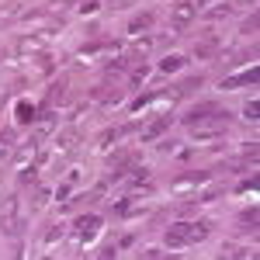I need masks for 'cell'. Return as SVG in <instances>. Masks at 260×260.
Segmentation results:
<instances>
[{"label": "cell", "instance_id": "2", "mask_svg": "<svg viewBox=\"0 0 260 260\" xmlns=\"http://www.w3.org/2000/svg\"><path fill=\"white\" fill-rule=\"evenodd\" d=\"M208 180H212V174H208V170H198V174H180V177L170 184V191H174V194H187V191L205 187Z\"/></svg>", "mask_w": 260, "mask_h": 260}, {"label": "cell", "instance_id": "20", "mask_svg": "<svg viewBox=\"0 0 260 260\" xmlns=\"http://www.w3.org/2000/svg\"><path fill=\"white\" fill-rule=\"evenodd\" d=\"M70 198H73V187H70V184H62L59 191H56V201H59V205H66Z\"/></svg>", "mask_w": 260, "mask_h": 260}, {"label": "cell", "instance_id": "15", "mask_svg": "<svg viewBox=\"0 0 260 260\" xmlns=\"http://www.w3.org/2000/svg\"><path fill=\"white\" fill-rule=\"evenodd\" d=\"M163 243H167V250H184V246H187V243L180 240L177 229H167V240H163Z\"/></svg>", "mask_w": 260, "mask_h": 260}, {"label": "cell", "instance_id": "23", "mask_svg": "<svg viewBox=\"0 0 260 260\" xmlns=\"http://www.w3.org/2000/svg\"><path fill=\"white\" fill-rule=\"evenodd\" d=\"M180 66V59H163V73H167V70H177Z\"/></svg>", "mask_w": 260, "mask_h": 260}, {"label": "cell", "instance_id": "12", "mask_svg": "<svg viewBox=\"0 0 260 260\" xmlns=\"http://www.w3.org/2000/svg\"><path fill=\"white\" fill-rule=\"evenodd\" d=\"M21 14V0H7L4 7H0V21H11Z\"/></svg>", "mask_w": 260, "mask_h": 260}, {"label": "cell", "instance_id": "19", "mask_svg": "<svg viewBox=\"0 0 260 260\" xmlns=\"http://www.w3.org/2000/svg\"><path fill=\"white\" fill-rule=\"evenodd\" d=\"M52 128H56V118H52V115H49V118H42V125H39V132H35V139H45V136H49V132H52Z\"/></svg>", "mask_w": 260, "mask_h": 260}, {"label": "cell", "instance_id": "5", "mask_svg": "<svg viewBox=\"0 0 260 260\" xmlns=\"http://www.w3.org/2000/svg\"><path fill=\"white\" fill-rule=\"evenodd\" d=\"M18 205H21L18 194H4V201H0V225H4L7 233L18 229Z\"/></svg>", "mask_w": 260, "mask_h": 260}, {"label": "cell", "instance_id": "6", "mask_svg": "<svg viewBox=\"0 0 260 260\" xmlns=\"http://www.w3.org/2000/svg\"><path fill=\"white\" fill-rule=\"evenodd\" d=\"M174 229L180 233V240L187 243V246H191V243L208 240V222H177Z\"/></svg>", "mask_w": 260, "mask_h": 260}, {"label": "cell", "instance_id": "7", "mask_svg": "<svg viewBox=\"0 0 260 260\" xmlns=\"http://www.w3.org/2000/svg\"><path fill=\"white\" fill-rule=\"evenodd\" d=\"M18 52L21 56H35V52H45V35H24L18 42Z\"/></svg>", "mask_w": 260, "mask_h": 260}, {"label": "cell", "instance_id": "22", "mask_svg": "<svg viewBox=\"0 0 260 260\" xmlns=\"http://www.w3.org/2000/svg\"><path fill=\"white\" fill-rule=\"evenodd\" d=\"M128 80H132V87H139V83L146 80V66H139V70H132V77H128Z\"/></svg>", "mask_w": 260, "mask_h": 260}, {"label": "cell", "instance_id": "14", "mask_svg": "<svg viewBox=\"0 0 260 260\" xmlns=\"http://www.w3.org/2000/svg\"><path fill=\"white\" fill-rule=\"evenodd\" d=\"M149 24H153V14H139V18L128 24V31H132V35H139V31H146V28H149Z\"/></svg>", "mask_w": 260, "mask_h": 260}, {"label": "cell", "instance_id": "11", "mask_svg": "<svg viewBox=\"0 0 260 260\" xmlns=\"http://www.w3.org/2000/svg\"><path fill=\"white\" fill-rule=\"evenodd\" d=\"M77 146V132H62L59 142H56V156H62V153H70Z\"/></svg>", "mask_w": 260, "mask_h": 260}, {"label": "cell", "instance_id": "18", "mask_svg": "<svg viewBox=\"0 0 260 260\" xmlns=\"http://www.w3.org/2000/svg\"><path fill=\"white\" fill-rule=\"evenodd\" d=\"M18 121H35V108H31L28 101H21V104H18Z\"/></svg>", "mask_w": 260, "mask_h": 260}, {"label": "cell", "instance_id": "10", "mask_svg": "<svg viewBox=\"0 0 260 260\" xmlns=\"http://www.w3.org/2000/svg\"><path fill=\"white\" fill-rule=\"evenodd\" d=\"M167 128H170V118H156L153 125H149V128H146V132H142V142H153L156 136H163Z\"/></svg>", "mask_w": 260, "mask_h": 260}, {"label": "cell", "instance_id": "21", "mask_svg": "<svg viewBox=\"0 0 260 260\" xmlns=\"http://www.w3.org/2000/svg\"><path fill=\"white\" fill-rule=\"evenodd\" d=\"M149 45H153L149 39H139L136 45H132V56H139V52H149Z\"/></svg>", "mask_w": 260, "mask_h": 260}, {"label": "cell", "instance_id": "9", "mask_svg": "<svg viewBox=\"0 0 260 260\" xmlns=\"http://www.w3.org/2000/svg\"><path fill=\"white\" fill-rule=\"evenodd\" d=\"M253 80H257V66H250L243 77H229L222 87H225V90H236V87H243V83H253Z\"/></svg>", "mask_w": 260, "mask_h": 260}, {"label": "cell", "instance_id": "3", "mask_svg": "<svg viewBox=\"0 0 260 260\" xmlns=\"http://www.w3.org/2000/svg\"><path fill=\"white\" fill-rule=\"evenodd\" d=\"M35 160H39V139H35V136H31L28 142H21L18 149L11 153V163H14L18 170H24V167H31Z\"/></svg>", "mask_w": 260, "mask_h": 260}, {"label": "cell", "instance_id": "4", "mask_svg": "<svg viewBox=\"0 0 260 260\" xmlns=\"http://www.w3.org/2000/svg\"><path fill=\"white\" fill-rule=\"evenodd\" d=\"M98 233H101V219H98V215H80V219H77V236H73V246L90 243Z\"/></svg>", "mask_w": 260, "mask_h": 260}, {"label": "cell", "instance_id": "17", "mask_svg": "<svg viewBox=\"0 0 260 260\" xmlns=\"http://www.w3.org/2000/svg\"><path fill=\"white\" fill-rule=\"evenodd\" d=\"M243 118L250 121V125H257V118H260V115H257V98L246 101V108H243Z\"/></svg>", "mask_w": 260, "mask_h": 260}, {"label": "cell", "instance_id": "24", "mask_svg": "<svg viewBox=\"0 0 260 260\" xmlns=\"http://www.w3.org/2000/svg\"><path fill=\"white\" fill-rule=\"evenodd\" d=\"M108 4H111V7H115V11H121V7H128V4H132V0H108Z\"/></svg>", "mask_w": 260, "mask_h": 260}, {"label": "cell", "instance_id": "16", "mask_svg": "<svg viewBox=\"0 0 260 260\" xmlns=\"http://www.w3.org/2000/svg\"><path fill=\"white\" fill-rule=\"evenodd\" d=\"M11 146H14V132H4V136H0V160L11 156Z\"/></svg>", "mask_w": 260, "mask_h": 260}, {"label": "cell", "instance_id": "8", "mask_svg": "<svg viewBox=\"0 0 260 260\" xmlns=\"http://www.w3.org/2000/svg\"><path fill=\"white\" fill-rule=\"evenodd\" d=\"M62 233H66V225H62V222H52V225H49V233L42 236V250H52V246L62 240Z\"/></svg>", "mask_w": 260, "mask_h": 260}, {"label": "cell", "instance_id": "13", "mask_svg": "<svg viewBox=\"0 0 260 260\" xmlns=\"http://www.w3.org/2000/svg\"><path fill=\"white\" fill-rule=\"evenodd\" d=\"M118 128H111V132H104V136H101V142H98V153H108V149H111V146H115V142H118Z\"/></svg>", "mask_w": 260, "mask_h": 260}, {"label": "cell", "instance_id": "1", "mask_svg": "<svg viewBox=\"0 0 260 260\" xmlns=\"http://www.w3.org/2000/svg\"><path fill=\"white\" fill-rule=\"evenodd\" d=\"M198 18V4L194 0H177L174 4V11H170V28L174 31H184V28H191Z\"/></svg>", "mask_w": 260, "mask_h": 260}]
</instances>
